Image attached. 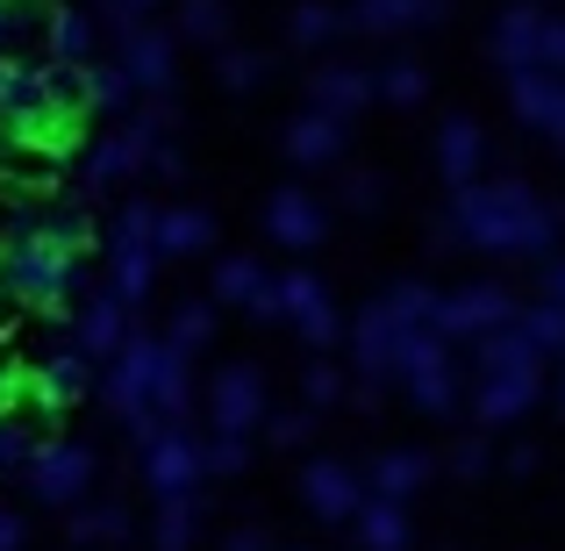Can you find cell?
<instances>
[{
	"instance_id": "cell-41",
	"label": "cell",
	"mask_w": 565,
	"mask_h": 551,
	"mask_svg": "<svg viewBox=\"0 0 565 551\" xmlns=\"http://www.w3.org/2000/svg\"><path fill=\"white\" fill-rule=\"evenodd\" d=\"M244 458H250V437H207V444H201V466L215 473V480L244 473Z\"/></svg>"
},
{
	"instance_id": "cell-14",
	"label": "cell",
	"mask_w": 565,
	"mask_h": 551,
	"mask_svg": "<svg viewBox=\"0 0 565 551\" xmlns=\"http://www.w3.org/2000/svg\"><path fill=\"white\" fill-rule=\"evenodd\" d=\"M301 501L322 516V523H351L365 509V473L344 466V458H308L301 466Z\"/></svg>"
},
{
	"instance_id": "cell-8",
	"label": "cell",
	"mask_w": 565,
	"mask_h": 551,
	"mask_svg": "<svg viewBox=\"0 0 565 551\" xmlns=\"http://www.w3.org/2000/svg\"><path fill=\"white\" fill-rule=\"evenodd\" d=\"M94 473H100V452L65 437V444H36V458L22 466V487H29V501H43V509H79L86 487H94Z\"/></svg>"
},
{
	"instance_id": "cell-48",
	"label": "cell",
	"mask_w": 565,
	"mask_h": 551,
	"mask_svg": "<svg viewBox=\"0 0 565 551\" xmlns=\"http://www.w3.org/2000/svg\"><path fill=\"white\" fill-rule=\"evenodd\" d=\"M0 551H22V516L0 509Z\"/></svg>"
},
{
	"instance_id": "cell-51",
	"label": "cell",
	"mask_w": 565,
	"mask_h": 551,
	"mask_svg": "<svg viewBox=\"0 0 565 551\" xmlns=\"http://www.w3.org/2000/svg\"><path fill=\"white\" fill-rule=\"evenodd\" d=\"M558 401H565V359H558Z\"/></svg>"
},
{
	"instance_id": "cell-9",
	"label": "cell",
	"mask_w": 565,
	"mask_h": 551,
	"mask_svg": "<svg viewBox=\"0 0 565 551\" xmlns=\"http://www.w3.org/2000/svg\"><path fill=\"white\" fill-rule=\"evenodd\" d=\"M115 65H122L129 94L172 100V80H180V36L158 29V22H137V29H122V43H115Z\"/></svg>"
},
{
	"instance_id": "cell-36",
	"label": "cell",
	"mask_w": 565,
	"mask_h": 551,
	"mask_svg": "<svg viewBox=\"0 0 565 551\" xmlns=\"http://www.w3.org/2000/svg\"><path fill=\"white\" fill-rule=\"evenodd\" d=\"M172 36L222 43V36H230V8H222V0H180V29H172Z\"/></svg>"
},
{
	"instance_id": "cell-47",
	"label": "cell",
	"mask_w": 565,
	"mask_h": 551,
	"mask_svg": "<svg viewBox=\"0 0 565 551\" xmlns=\"http://www.w3.org/2000/svg\"><path fill=\"white\" fill-rule=\"evenodd\" d=\"M151 172H166V180H180V172H186V158L172 151V144H158V151H151Z\"/></svg>"
},
{
	"instance_id": "cell-5",
	"label": "cell",
	"mask_w": 565,
	"mask_h": 551,
	"mask_svg": "<svg viewBox=\"0 0 565 551\" xmlns=\"http://www.w3.org/2000/svg\"><path fill=\"white\" fill-rule=\"evenodd\" d=\"M429 316H437V287H423V279H401V287L373 294L365 316L351 322V359H359V380L365 386H394L401 351L429 330Z\"/></svg>"
},
{
	"instance_id": "cell-40",
	"label": "cell",
	"mask_w": 565,
	"mask_h": 551,
	"mask_svg": "<svg viewBox=\"0 0 565 551\" xmlns=\"http://www.w3.org/2000/svg\"><path fill=\"white\" fill-rule=\"evenodd\" d=\"M265 437H273L279 452H301V444L316 437V409H287V415H265Z\"/></svg>"
},
{
	"instance_id": "cell-37",
	"label": "cell",
	"mask_w": 565,
	"mask_h": 551,
	"mask_svg": "<svg viewBox=\"0 0 565 551\" xmlns=\"http://www.w3.org/2000/svg\"><path fill=\"white\" fill-rule=\"evenodd\" d=\"M207 337H215V301H186L180 316H172L166 345H172V351H186V359H193V351H201Z\"/></svg>"
},
{
	"instance_id": "cell-10",
	"label": "cell",
	"mask_w": 565,
	"mask_h": 551,
	"mask_svg": "<svg viewBox=\"0 0 565 551\" xmlns=\"http://www.w3.org/2000/svg\"><path fill=\"white\" fill-rule=\"evenodd\" d=\"M265 415H273L265 372L258 365H222L215 386H207V423H215V437H250V430H265Z\"/></svg>"
},
{
	"instance_id": "cell-49",
	"label": "cell",
	"mask_w": 565,
	"mask_h": 551,
	"mask_svg": "<svg viewBox=\"0 0 565 551\" xmlns=\"http://www.w3.org/2000/svg\"><path fill=\"white\" fill-rule=\"evenodd\" d=\"M8 386H14V359H8V345H0V415H8Z\"/></svg>"
},
{
	"instance_id": "cell-25",
	"label": "cell",
	"mask_w": 565,
	"mask_h": 551,
	"mask_svg": "<svg viewBox=\"0 0 565 551\" xmlns=\"http://www.w3.org/2000/svg\"><path fill=\"white\" fill-rule=\"evenodd\" d=\"M423 480H429L423 452H380L373 466H365V501H408Z\"/></svg>"
},
{
	"instance_id": "cell-38",
	"label": "cell",
	"mask_w": 565,
	"mask_h": 551,
	"mask_svg": "<svg viewBox=\"0 0 565 551\" xmlns=\"http://www.w3.org/2000/svg\"><path fill=\"white\" fill-rule=\"evenodd\" d=\"M108 244H158V201H129L122 215H115Z\"/></svg>"
},
{
	"instance_id": "cell-44",
	"label": "cell",
	"mask_w": 565,
	"mask_h": 551,
	"mask_svg": "<svg viewBox=\"0 0 565 551\" xmlns=\"http://www.w3.org/2000/svg\"><path fill=\"white\" fill-rule=\"evenodd\" d=\"M337 201H344L351 215H373V208H380V172H344V187H337Z\"/></svg>"
},
{
	"instance_id": "cell-34",
	"label": "cell",
	"mask_w": 565,
	"mask_h": 551,
	"mask_svg": "<svg viewBox=\"0 0 565 551\" xmlns=\"http://www.w3.org/2000/svg\"><path fill=\"white\" fill-rule=\"evenodd\" d=\"M129 80H122V65H115V57H94V65H86V108H100V115H122L129 108Z\"/></svg>"
},
{
	"instance_id": "cell-26",
	"label": "cell",
	"mask_w": 565,
	"mask_h": 551,
	"mask_svg": "<svg viewBox=\"0 0 565 551\" xmlns=\"http://www.w3.org/2000/svg\"><path fill=\"white\" fill-rule=\"evenodd\" d=\"M337 36H351V14L344 8H330V0H301V8H294V22H287L294 51H330Z\"/></svg>"
},
{
	"instance_id": "cell-15",
	"label": "cell",
	"mask_w": 565,
	"mask_h": 551,
	"mask_svg": "<svg viewBox=\"0 0 565 551\" xmlns=\"http://www.w3.org/2000/svg\"><path fill=\"white\" fill-rule=\"evenodd\" d=\"M22 386L36 394V409H79V401L94 394V359H86V351L65 337V345H57L51 359H43L36 372H29Z\"/></svg>"
},
{
	"instance_id": "cell-39",
	"label": "cell",
	"mask_w": 565,
	"mask_h": 551,
	"mask_svg": "<svg viewBox=\"0 0 565 551\" xmlns=\"http://www.w3.org/2000/svg\"><path fill=\"white\" fill-rule=\"evenodd\" d=\"M265 72H273V57H265V51H222V86H230V94H250Z\"/></svg>"
},
{
	"instance_id": "cell-22",
	"label": "cell",
	"mask_w": 565,
	"mask_h": 551,
	"mask_svg": "<svg viewBox=\"0 0 565 551\" xmlns=\"http://www.w3.org/2000/svg\"><path fill=\"white\" fill-rule=\"evenodd\" d=\"M108 287L122 294V308H143L158 287V244H108Z\"/></svg>"
},
{
	"instance_id": "cell-28",
	"label": "cell",
	"mask_w": 565,
	"mask_h": 551,
	"mask_svg": "<svg viewBox=\"0 0 565 551\" xmlns=\"http://www.w3.org/2000/svg\"><path fill=\"white\" fill-rule=\"evenodd\" d=\"M258 294H273V273H265L258 258H222L215 265V294H207V301H230V308H258Z\"/></svg>"
},
{
	"instance_id": "cell-11",
	"label": "cell",
	"mask_w": 565,
	"mask_h": 551,
	"mask_svg": "<svg viewBox=\"0 0 565 551\" xmlns=\"http://www.w3.org/2000/svg\"><path fill=\"white\" fill-rule=\"evenodd\" d=\"M201 444H207V437H193L186 423H166L151 444H143V487H151L158 501H172V495H193V487L207 480V466H201Z\"/></svg>"
},
{
	"instance_id": "cell-27",
	"label": "cell",
	"mask_w": 565,
	"mask_h": 551,
	"mask_svg": "<svg viewBox=\"0 0 565 551\" xmlns=\"http://www.w3.org/2000/svg\"><path fill=\"white\" fill-rule=\"evenodd\" d=\"M365 72H373V100H386V108H423L429 100V72L415 57H386V65H365Z\"/></svg>"
},
{
	"instance_id": "cell-16",
	"label": "cell",
	"mask_w": 565,
	"mask_h": 551,
	"mask_svg": "<svg viewBox=\"0 0 565 551\" xmlns=\"http://www.w3.org/2000/svg\"><path fill=\"white\" fill-rule=\"evenodd\" d=\"M308 108H316V115H337V123H351L359 108H373V72L351 65V57H322V65L308 72Z\"/></svg>"
},
{
	"instance_id": "cell-3",
	"label": "cell",
	"mask_w": 565,
	"mask_h": 551,
	"mask_svg": "<svg viewBox=\"0 0 565 551\" xmlns=\"http://www.w3.org/2000/svg\"><path fill=\"white\" fill-rule=\"evenodd\" d=\"M537 394H544V351L523 337V322L472 345V415H480V430L523 423L537 409Z\"/></svg>"
},
{
	"instance_id": "cell-21",
	"label": "cell",
	"mask_w": 565,
	"mask_h": 551,
	"mask_svg": "<svg viewBox=\"0 0 565 551\" xmlns=\"http://www.w3.org/2000/svg\"><path fill=\"white\" fill-rule=\"evenodd\" d=\"M344 144H351V123H337V115L301 108L287 123V158H294V166H337V158H344Z\"/></svg>"
},
{
	"instance_id": "cell-7",
	"label": "cell",
	"mask_w": 565,
	"mask_h": 551,
	"mask_svg": "<svg viewBox=\"0 0 565 551\" xmlns=\"http://www.w3.org/2000/svg\"><path fill=\"white\" fill-rule=\"evenodd\" d=\"M515 316H523V301H515L501 279H472V287H458V294H437L429 330H437L444 345H480V337L509 330Z\"/></svg>"
},
{
	"instance_id": "cell-30",
	"label": "cell",
	"mask_w": 565,
	"mask_h": 551,
	"mask_svg": "<svg viewBox=\"0 0 565 551\" xmlns=\"http://www.w3.org/2000/svg\"><path fill=\"white\" fill-rule=\"evenodd\" d=\"M43 230H51V244H57V251H72V258H86V251L100 244V222H94V208H79V201H65V208H43Z\"/></svg>"
},
{
	"instance_id": "cell-46",
	"label": "cell",
	"mask_w": 565,
	"mask_h": 551,
	"mask_svg": "<svg viewBox=\"0 0 565 551\" xmlns=\"http://www.w3.org/2000/svg\"><path fill=\"white\" fill-rule=\"evenodd\" d=\"M537 301H552L565 316V251H552V258L537 265Z\"/></svg>"
},
{
	"instance_id": "cell-24",
	"label": "cell",
	"mask_w": 565,
	"mask_h": 551,
	"mask_svg": "<svg viewBox=\"0 0 565 551\" xmlns=\"http://www.w3.org/2000/svg\"><path fill=\"white\" fill-rule=\"evenodd\" d=\"M207 244H215L207 208H158V258H201Z\"/></svg>"
},
{
	"instance_id": "cell-6",
	"label": "cell",
	"mask_w": 565,
	"mask_h": 551,
	"mask_svg": "<svg viewBox=\"0 0 565 551\" xmlns=\"http://www.w3.org/2000/svg\"><path fill=\"white\" fill-rule=\"evenodd\" d=\"M394 386L423 415H458V401H466V359H458V345H444L437 330H423L408 351H401Z\"/></svg>"
},
{
	"instance_id": "cell-43",
	"label": "cell",
	"mask_w": 565,
	"mask_h": 551,
	"mask_svg": "<svg viewBox=\"0 0 565 551\" xmlns=\"http://www.w3.org/2000/svg\"><path fill=\"white\" fill-rule=\"evenodd\" d=\"M451 473H458V480H480V473H494V444H487V437L451 444Z\"/></svg>"
},
{
	"instance_id": "cell-50",
	"label": "cell",
	"mask_w": 565,
	"mask_h": 551,
	"mask_svg": "<svg viewBox=\"0 0 565 551\" xmlns=\"http://www.w3.org/2000/svg\"><path fill=\"white\" fill-rule=\"evenodd\" d=\"M230 551H265V538H258V530H236V538H230Z\"/></svg>"
},
{
	"instance_id": "cell-2",
	"label": "cell",
	"mask_w": 565,
	"mask_h": 551,
	"mask_svg": "<svg viewBox=\"0 0 565 551\" xmlns=\"http://www.w3.org/2000/svg\"><path fill=\"white\" fill-rule=\"evenodd\" d=\"M108 409L122 415V430L137 437V452L158 437L166 423H186V401H193V380H186V351H172L166 337H143L129 330L122 351L108 359V380H100Z\"/></svg>"
},
{
	"instance_id": "cell-1",
	"label": "cell",
	"mask_w": 565,
	"mask_h": 551,
	"mask_svg": "<svg viewBox=\"0 0 565 551\" xmlns=\"http://www.w3.org/2000/svg\"><path fill=\"white\" fill-rule=\"evenodd\" d=\"M444 230L466 251H487V258L544 265L552 244L565 236V208H544L523 180H472V187H451V208H444L437 236Z\"/></svg>"
},
{
	"instance_id": "cell-32",
	"label": "cell",
	"mask_w": 565,
	"mask_h": 551,
	"mask_svg": "<svg viewBox=\"0 0 565 551\" xmlns=\"http://www.w3.org/2000/svg\"><path fill=\"white\" fill-rule=\"evenodd\" d=\"M193 523H201V501H193V495H172V501H158L151 544H158V551H186V544H193Z\"/></svg>"
},
{
	"instance_id": "cell-23",
	"label": "cell",
	"mask_w": 565,
	"mask_h": 551,
	"mask_svg": "<svg viewBox=\"0 0 565 551\" xmlns=\"http://www.w3.org/2000/svg\"><path fill=\"white\" fill-rule=\"evenodd\" d=\"M43 51H51V65H94V57H100V29H94V14H79V8H51Z\"/></svg>"
},
{
	"instance_id": "cell-13",
	"label": "cell",
	"mask_w": 565,
	"mask_h": 551,
	"mask_svg": "<svg viewBox=\"0 0 565 551\" xmlns=\"http://www.w3.org/2000/svg\"><path fill=\"white\" fill-rule=\"evenodd\" d=\"M544 29H552V8H544V0H515V8H501L494 36H487L494 65L501 72H537L544 65Z\"/></svg>"
},
{
	"instance_id": "cell-29",
	"label": "cell",
	"mask_w": 565,
	"mask_h": 551,
	"mask_svg": "<svg viewBox=\"0 0 565 551\" xmlns=\"http://www.w3.org/2000/svg\"><path fill=\"white\" fill-rule=\"evenodd\" d=\"M79 551H115L129 538V509L122 501H100V509H72V530H65Z\"/></svg>"
},
{
	"instance_id": "cell-42",
	"label": "cell",
	"mask_w": 565,
	"mask_h": 551,
	"mask_svg": "<svg viewBox=\"0 0 565 551\" xmlns=\"http://www.w3.org/2000/svg\"><path fill=\"white\" fill-rule=\"evenodd\" d=\"M301 394H308V409H337V401H344V372H337V365H308Z\"/></svg>"
},
{
	"instance_id": "cell-31",
	"label": "cell",
	"mask_w": 565,
	"mask_h": 551,
	"mask_svg": "<svg viewBox=\"0 0 565 551\" xmlns=\"http://www.w3.org/2000/svg\"><path fill=\"white\" fill-rule=\"evenodd\" d=\"M351 523H359L365 551H408V516H401V501H365Z\"/></svg>"
},
{
	"instance_id": "cell-33",
	"label": "cell",
	"mask_w": 565,
	"mask_h": 551,
	"mask_svg": "<svg viewBox=\"0 0 565 551\" xmlns=\"http://www.w3.org/2000/svg\"><path fill=\"white\" fill-rule=\"evenodd\" d=\"M51 29V8L43 0H0V57H14V43L43 36Z\"/></svg>"
},
{
	"instance_id": "cell-18",
	"label": "cell",
	"mask_w": 565,
	"mask_h": 551,
	"mask_svg": "<svg viewBox=\"0 0 565 551\" xmlns=\"http://www.w3.org/2000/svg\"><path fill=\"white\" fill-rule=\"evenodd\" d=\"M351 29L359 36H415V29L444 22L451 14V0H351Z\"/></svg>"
},
{
	"instance_id": "cell-35",
	"label": "cell",
	"mask_w": 565,
	"mask_h": 551,
	"mask_svg": "<svg viewBox=\"0 0 565 551\" xmlns=\"http://www.w3.org/2000/svg\"><path fill=\"white\" fill-rule=\"evenodd\" d=\"M36 423L29 415H0V480H22V466L36 458Z\"/></svg>"
},
{
	"instance_id": "cell-20",
	"label": "cell",
	"mask_w": 565,
	"mask_h": 551,
	"mask_svg": "<svg viewBox=\"0 0 565 551\" xmlns=\"http://www.w3.org/2000/svg\"><path fill=\"white\" fill-rule=\"evenodd\" d=\"M437 172H444V187H472L487 172V129L472 123V115H444V129H437Z\"/></svg>"
},
{
	"instance_id": "cell-19",
	"label": "cell",
	"mask_w": 565,
	"mask_h": 551,
	"mask_svg": "<svg viewBox=\"0 0 565 551\" xmlns=\"http://www.w3.org/2000/svg\"><path fill=\"white\" fill-rule=\"evenodd\" d=\"M122 337H129V308H122V294H115V287L86 294V308L72 316V345H79L86 359H115V351H122Z\"/></svg>"
},
{
	"instance_id": "cell-12",
	"label": "cell",
	"mask_w": 565,
	"mask_h": 551,
	"mask_svg": "<svg viewBox=\"0 0 565 551\" xmlns=\"http://www.w3.org/2000/svg\"><path fill=\"white\" fill-rule=\"evenodd\" d=\"M279 316L301 330V345L308 351H330V345H344V316H337V301H330V287H322L316 273H279Z\"/></svg>"
},
{
	"instance_id": "cell-4",
	"label": "cell",
	"mask_w": 565,
	"mask_h": 551,
	"mask_svg": "<svg viewBox=\"0 0 565 551\" xmlns=\"http://www.w3.org/2000/svg\"><path fill=\"white\" fill-rule=\"evenodd\" d=\"M79 265L86 258H72V251L51 244L43 208H29V215L0 236V294L22 301V308H36V316H65V308H72V294H79Z\"/></svg>"
},
{
	"instance_id": "cell-45",
	"label": "cell",
	"mask_w": 565,
	"mask_h": 551,
	"mask_svg": "<svg viewBox=\"0 0 565 551\" xmlns=\"http://www.w3.org/2000/svg\"><path fill=\"white\" fill-rule=\"evenodd\" d=\"M158 8H166V0H100V14H108L115 36H122V29H137L143 14H158Z\"/></svg>"
},
{
	"instance_id": "cell-17",
	"label": "cell",
	"mask_w": 565,
	"mask_h": 551,
	"mask_svg": "<svg viewBox=\"0 0 565 551\" xmlns=\"http://www.w3.org/2000/svg\"><path fill=\"white\" fill-rule=\"evenodd\" d=\"M265 230H273V244H287V251H316L322 236H330V208H322L308 187H279L273 201H265Z\"/></svg>"
}]
</instances>
